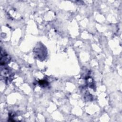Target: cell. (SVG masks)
Here are the masks:
<instances>
[{"label":"cell","mask_w":122,"mask_h":122,"mask_svg":"<svg viewBox=\"0 0 122 122\" xmlns=\"http://www.w3.org/2000/svg\"><path fill=\"white\" fill-rule=\"evenodd\" d=\"M10 57L9 55L5 52L1 50V55H0V64L1 65H4L6 63H7L10 61Z\"/></svg>","instance_id":"cell-1"}]
</instances>
